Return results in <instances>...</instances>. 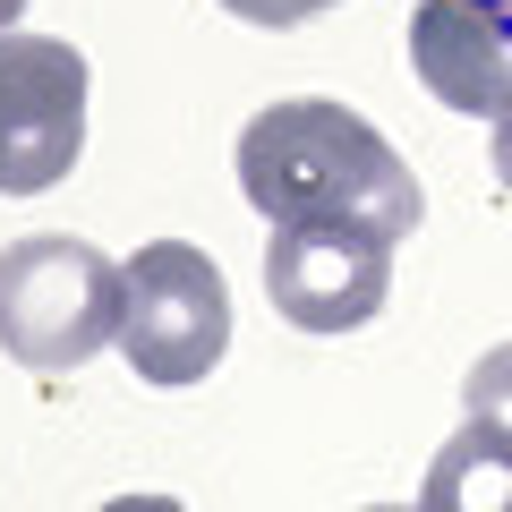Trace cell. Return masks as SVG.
<instances>
[{"label": "cell", "instance_id": "cell-1", "mask_svg": "<svg viewBox=\"0 0 512 512\" xmlns=\"http://www.w3.org/2000/svg\"><path fill=\"white\" fill-rule=\"evenodd\" d=\"M239 197L265 222H376L384 239H410L427 222L419 171L393 154L376 120H359L333 94L265 103L239 128Z\"/></svg>", "mask_w": 512, "mask_h": 512}, {"label": "cell", "instance_id": "cell-2", "mask_svg": "<svg viewBox=\"0 0 512 512\" xmlns=\"http://www.w3.org/2000/svg\"><path fill=\"white\" fill-rule=\"evenodd\" d=\"M0 350L26 376H69L120 350V265L69 231L9 239L0 248Z\"/></svg>", "mask_w": 512, "mask_h": 512}, {"label": "cell", "instance_id": "cell-3", "mask_svg": "<svg viewBox=\"0 0 512 512\" xmlns=\"http://www.w3.org/2000/svg\"><path fill=\"white\" fill-rule=\"evenodd\" d=\"M231 350V282L197 239H146L120 265V359L137 384H205Z\"/></svg>", "mask_w": 512, "mask_h": 512}, {"label": "cell", "instance_id": "cell-4", "mask_svg": "<svg viewBox=\"0 0 512 512\" xmlns=\"http://www.w3.org/2000/svg\"><path fill=\"white\" fill-rule=\"evenodd\" d=\"M86 154V52L60 35H0V197H43Z\"/></svg>", "mask_w": 512, "mask_h": 512}, {"label": "cell", "instance_id": "cell-5", "mask_svg": "<svg viewBox=\"0 0 512 512\" xmlns=\"http://www.w3.org/2000/svg\"><path fill=\"white\" fill-rule=\"evenodd\" d=\"M393 248L376 222H274L265 299L291 333H359L393 291Z\"/></svg>", "mask_w": 512, "mask_h": 512}, {"label": "cell", "instance_id": "cell-6", "mask_svg": "<svg viewBox=\"0 0 512 512\" xmlns=\"http://www.w3.org/2000/svg\"><path fill=\"white\" fill-rule=\"evenodd\" d=\"M410 69L461 120L512 111V0H419L410 9Z\"/></svg>", "mask_w": 512, "mask_h": 512}, {"label": "cell", "instance_id": "cell-7", "mask_svg": "<svg viewBox=\"0 0 512 512\" xmlns=\"http://www.w3.org/2000/svg\"><path fill=\"white\" fill-rule=\"evenodd\" d=\"M419 504H427V512H512V427L470 419V427L436 453Z\"/></svg>", "mask_w": 512, "mask_h": 512}, {"label": "cell", "instance_id": "cell-8", "mask_svg": "<svg viewBox=\"0 0 512 512\" xmlns=\"http://www.w3.org/2000/svg\"><path fill=\"white\" fill-rule=\"evenodd\" d=\"M461 410H470V419H495V427H512V342L478 350V367L461 376Z\"/></svg>", "mask_w": 512, "mask_h": 512}, {"label": "cell", "instance_id": "cell-9", "mask_svg": "<svg viewBox=\"0 0 512 512\" xmlns=\"http://www.w3.org/2000/svg\"><path fill=\"white\" fill-rule=\"evenodd\" d=\"M239 26H265V35H282V26H308L325 18V9H342V0H222Z\"/></svg>", "mask_w": 512, "mask_h": 512}, {"label": "cell", "instance_id": "cell-10", "mask_svg": "<svg viewBox=\"0 0 512 512\" xmlns=\"http://www.w3.org/2000/svg\"><path fill=\"white\" fill-rule=\"evenodd\" d=\"M495 188H504V197H512V111H504V120H495Z\"/></svg>", "mask_w": 512, "mask_h": 512}, {"label": "cell", "instance_id": "cell-11", "mask_svg": "<svg viewBox=\"0 0 512 512\" xmlns=\"http://www.w3.org/2000/svg\"><path fill=\"white\" fill-rule=\"evenodd\" d=\"M26 9H35V0H0V35H9V26H18Z\"/></svg>", "mask_w": 512, "mask_h": 512}]
</instances>
